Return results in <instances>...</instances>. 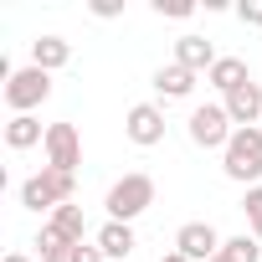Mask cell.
Listing matches in <instances>:
<instances>
[{"label":"cell","instance_id":"obj_1","mask_svg":"<svg viewBox=\"0 0 262 262\" xmlns=\"http://www.w3.org/2000/svg\"><path fill=\"white\" fill-rule=\"evenodd\" d=\"M221 170L236 185H262V128H236L231 144L221 149Z\"/></svg>","mask_w":262,"mask_h":262},{"label":"cell","instance_id":"obj_2","mask_svg":"<svg viewBox=\"0 0 262 262\" xmlns=\"http://www.w3.org/2000/svg\"><path fill=\"white\" fill-rule=\"evenodd\" d=\"M103 206H108V221H123V226H128L134 216H144V211L155 206V180H149L144 170L123 175V180H113V185H108Z\"/></svg>","mask_w":262,"mask_h":262},{"label":"cell","instance_id":"obj_3","mask_svg":"<svg viewBox=\"0 0 262 262\" xmlns=\"http://www.w3.org/2000/svg\"><path fill=\"white\" fill-rule=\"evenodd\" d=\"M72 190H77V175L41 165V170L21 185V206H26V211H57V206H67V201H72Z\"/></svg>","mask_w":262,"mask_h":262},{"label":"cell","instance_id":"obj_4","mask_svg":"<svg viewBox=\"0 0 262 262\" xmlns=\"http://www.w3.org/2000/svg\"><path fill=\"white\" fill-rule=\"evenodd\" d=\"M185 128H190V144H195V149H226L231 134H236V123H231L226 103H206V108H195Z\"/></svg>","mask_w":262,"mask_h":262},{"label":"cell","instance_id":"obj_5","mask_svg":"<svg viewBox=\"0 0 262 262\" xmlns=\"http://www.w3.org/2000/svg\"><path fill=\"white\" fill-rule=\"evenodd\" d=\"M47 98H52V72H41V67H21V72H11V77H6V103H11V118H16V113L41 108Z\"/></svg>","mask_w":262,"mask_h":262},{"label":"cell","instance_id":"obj_6","mask_svg":"<svg viewBox=\"0 0 262 262\" xmlns=\"http://www.w3.org/2000/svg\"><path fill=\"white\" fill-rule=\"evenodd\" d=\"M47 165L52 170H67V175H77V165H82V134H77V123H47Z\"/></svg>","mask_w":262,"mask_h":262},{"label":"cell","instance_id":"obj_7","mask_svg":"<svg viewBox=\"0 0 262 262\" xmlns=\"http://www.w3.org/2000/svg\"><path fill=\"white\" fill-rule=\"evenodd\" d=\"M123 134H128V144H139V149L165 144V108L160 103H134L128 118H123Z\"/></svg>","mask_w":262,"mask_h":262},{"label":"cell","instance_id":"obj_8","mask_svg":"<svg viewBox=\"0 0 262 262\" xmlns=\"http://www.w3.org/2000/svg\"><path fill=\"white\" fill-rule=\"evenodd\" d=\"M221 231L211 226V221H185L180 231H175V252L180 257H190V262H211V257H221Z\"/></svg>","mask_w":262,"mask_h":262},{"label":"cell","instance_id":"obj_9","mask_svg":"<svg viewBox=\"0 0 262 262\" xmlns=\"http://www.w3.org/2000/svg\"><path fill=\"white\" fill-rule=\"evenodd\" d=\"M221 103H226V113H231L236 128H262V88H257V82H242V88L226 93Z\"/></svg>","mask_w":262,"mask_h":262},{"label":"cell","instance_id":"obj_10","mask_svg":"<svg viewBox=\"0 0 262 262\" xmlns=\"http://www.w3.org/2000/svg\"><path fill=\"white\" fill-rule=\"evenodd\" d=\"M175 62H180L185 72H211L221 57H216V47H211L206 36H180V41H175Z\"/></svg>","mask_w":262,"mask_h":262},{"label":"cell","instance_id":"obj_11","mask_svg":"<svg viewBox=\"0 0 262 262\" xmlns=\"http://www.w3.org/2000/svg\"><path fill=\"white\" fill-rule=\"evenodd\" d=\"M36 144H47V128H41V118L36 113H16L11 123H6V149H36Z\"/></svg>","mask_w":262,"mask_h":262},{"label":"cell","instance_id":"obj_12","mask_svg":"<svg viewBox=\"0 0 262 262\" xmlns=\"http://www.w3.org/2000/svg\"><path fill=\"white\" fill-rule=\"evenodd\" d=\"M67 62H72V41H62V36H36V41H31V67L57 72V67H67Z\"/></svg>","mask_w":262,"mask_h":262},{"label":"cell","instance_id":"obj_13","mask_svg":"<svg viewBox=\"0 0 262 262\" xmlns=\"http://www.w3.org/2000/svg\"><path fill=\"white\" fill-rule=\"evenodd\" d=\"M47 226H52L67 247H82V236H88V216H82V206H72V201H67V206H57Z\"/></svg>","mask_w":262,"mask_h":262},{"label":"cell","instance_id":"obj_14","mask_svg":"<svg viewBox=\"0 0 262 262\" xmlns=\"http://www.w3.org/2000/svg\"><path fill=\"white\" fill-rule=\"evenodd\" d=\"M206 82H211V88L226 98V93H236L242 82H252V72H247V62H242V57H221V62L206 72Z\"/></svg>","mask_w":262,"mask_h":262},{"label":"cell","instance_id":"obj_15","mask_svg":"<svg viewBox=\"0 0 262 262\" xmlns=\"http://www.w3.org/2000/svg\"><path fill=\"white\" fill-rule=\"evenodd\" d=\"M98 247H103V257H113V262H123V257H134V226H123V221H108L103 231H98Z\"/></svg>","mask_w":262,"mask_h":262},{"label":"cell","instance_id":"obj_16","mask_svg":"<svg viewBox=\"0 0 262 262\" xmlns=\"http://www.w3.org/2000/svg\"><path fill=\"white\" fill-rule=\"evenodd\" d=\"M155 93L160 98H190L195 93V72H185L180 62H170V67L155 72Z\"/></svg>","mask_w":262,"mask_h":262},{"label":"cell","instance_id":"obj_17","mask_svg":"<svg viewBox=\"0 0 262 262\" xmlns=\"http://www.w3.org/2000/svg\"><path fill=\"white\" fill-rule=\"evenodd\" d=\"M221 257H226V262H262V242L247 236V231H242V236H226Z\"/></svg>","mask_w":262,"mask_h":262},{"label":"cell","instance_id":"obj_18","mask_svg":"<svg viewBox=\"0 0 262 262\" xmlns=\"http://www.w3.org/2000/svg\"><path fill=\"white\" fill-rule=\"evenodd\" d=\"M242 211H247V226H252V236L262 242V185H252V190H247Z\"/></svg>","mask_w":262,"mask_h":262},{"label":"cell","instance_id":"obj_19","mask_svg":"<svg viewBox=\"0 0 262 262\" xmlns=\"http://www.w3.org/2000/svg\"><path fill=\"white\" fill-rule=\"evenodd\" d=\"M155 11H160V16H170V21H185V16H195V6H190V0H155Z\"/></svg>","mask_w":262,"mask_h":262},{"label":"cell","instance_id":"obj_20","mask_svg":"<svg viewBox=\"0 0 262 262\" xmlns=\"http://www.w3.org/2000/svg\"><path fill=\"white\" fill-rule=\"evenodd\" d=\"M67 262H108V257H103V247H98V242H82V247H72V257H67Z\"/></svg>","mask_w":262,"mask_h":262},{"label":"cell","instance_id":"obj_21","mask_svg":"<svg viewBox=\"0 0 262 262\" xmlns=\"http://www.w3.org/2000/svg\"><path fill=\"white\" fill-rule=\"evenodd\" d=\"M236 16H242L247 26H262V0H242V6H236Z\"/></svg>","mask_w":262,"mask_h":262},{"label":"cell","instance_id":"obj_22","mask_svg":"<svg viewBox=\"0 0 262 262\" xmlns=\"http://www.w3.org/2000/svg\"><path fill=\"white\" fill-rule=\"evenodd\" d=\"M93 16H98V21H113L118 6H113V0H93Z\"/></svg>","mask_w":262,"mask_h":262},{"label":"cell","instance_id":"obj_23","mask_svg":"<svg viewBox=\"0 0 262 262\" xmlns=\"http://www.w3.org/2000/svg\"><path fill=\"white\" fill-rule=\"evenodd\" d=\"M160 262H190V257H180V252H165V257H160Z\"/></svg>","mask_w":262,"mask_h":262},{"label":"cell","instance_id":"obj_24","mask_svg":"<svg viewBox=\"0 0 262 262\" xmlns=\"http://www.w3.org/2000/svg\"><path fill=\"white\" fill-rule=\"evenodd\" d=\"M6 262H31V257H26V252H11V257H6Z\"/></svg>","mask_w":262,"mask_h":262},{"label":"cell","instance_id":"obj_25","mask_svg":"<svg viewBox=\"0 0 262 262\" xmlns=\"http://www.w3.org/2000/svg\"><path fill=\"white\" fill-rule=\"evenodd\" d=\"M41 262H67V257H41Z\"/></svg>","mask_w":262,"mask_h":262},{"label":"cell","instance_id":"obj_26","mask_svg":"<svg viewBox=\"0 0 262 262\" xmlns=\"http://www.w3.org/2000/svg\"><path fill=\"white\" fill-rule=\"evenodd\" d=\"M211 262H226V257H211Z\"/></svg>","mask_w":262,"mask_h":262}]
</instances>
